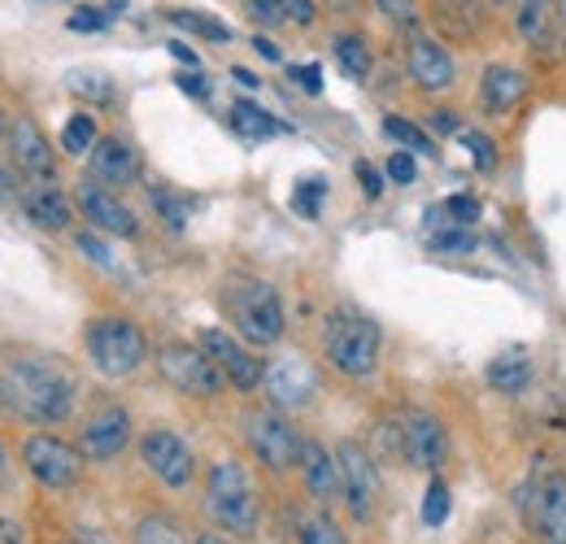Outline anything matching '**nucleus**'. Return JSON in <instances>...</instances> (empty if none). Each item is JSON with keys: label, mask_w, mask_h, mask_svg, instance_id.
<instances>
[{"label": "nucleus", "mask_w": 566, "mask_h": 544, "mask_svg": "<svg viewBox=\"0 0 566 544\" xmlns=\"http://www.w3.org/2000/svg\"><path fill=\"white\" fill-rule=\"evenodd\" d=\"M231 132L240 139H249V144H262V139L280 136L283 123H275L266 109H258L253 101H235L231 105Z\"/></svg>", "instance_id": "nucleus-25"}, {"label": "nucleus", "mask_w": 566, "mask_h": 544, "mask_svg": "<svg viewBox=\"0 0 566 544\" xmlns=\"http://www.w3.org/2000/svg\"><path fill=\"white\" fill-rule=\"evenodd\" d=\"M74 249L83 253V258H92V262H101V266H114V258H109V249L96 240V236H74Z\"/></svg>", "instance_id": "nucleus-43"}, {"label": "nucleus", "mask_w": 566, "mask_h": 544, "mask_svg": "<svg viewBox=\"0 0 566 544\" xmlns=\"http://www.w3.org/2000/svg\"><path fill=\"white\" fill-rule=\"evenodd\" d=\"M532 527L545 544H566V475H545L536 488Z\"/></svg>", "instance_id": "nucleus-20"}, {"label": "nucleus", "mask_w": 566, "mask_h": 544, "mask_svg": "<svg viewBox=\"0 0 566 544\" xmlns=\"http://www.w3.org/2000/svg\"><path fill=\"white\" fill-rule=\"evenodd\" d=\"M388 179H392V184H401V188H406V184H415V179H419L415 153H406V148H401V153H392V157H388Z\"/></svg>", "instance_id": "nucleus-40"}, {"label": "nucleus", "mask_w": 566, "mask_h": 544, "mask_svg": "<svg viewBox=\"0 0 566 544\" xmlns=\"http://www.w3.org/2000/svg\"><path fill=\"white\" fill-rule=\"evenodd\" d=\"M444 209H449V218H453V227H471V222L480 218V201H475V197H467V192H458V197H449V201H444Z\"/></svg>", "instance_id": "nucleus-41"}, {"label": "nucleus", "mask_w": 566, "mask_h": 544, "mask_svg": "<svg viewBox=\"0 0 566 544\" xmlns=\"http://www.w3.org/2000/svg\"><path fill=\"white\" fill-rule=\"evenodd\" d=\"M275 9H280L283 22H292V27H310L318 18V4L314 0H275Z\"/></svg>", "instance_id": "nucleus-39"}, {"label": "nucleus", "mask_w": 566, "mask_h": 544, "mask_svg": "<svg viewBox=\"0 0 566 544\" xmlns=\"http://www.w3.org/2000/svg\"><path fill=\"white\" fill-rule=\"evenodd\" d=\"M166 49H170V57H175V62H184V66H192V70L201 66V57H197V53H192V49H188L184 40H170Z\"/></svg>", "instance_id": "nucleus-48"}, {"label": "nucleus", "mask_w": 566, "mask_h": 544, "mask_svg": "<svg viewBox=\"0 0 566 544\" xmlns=\"http://www.w3.org/2000/svg\"><path fill=\"white\" fill-rule=\"evenodd\" d=\"M0 471H4V444H0Z\"/></svg>", "instance_id": "nucleus-56"}, {"label": "nucleus", "mask_w": 566, "mask_h": 544, "mask_svg": "<svg viewBox=\"0 0 566 544\" xmlns=\"http://www.w3.org/2000/svg\"><path fill=\"white\" fill-rule=\"evenodd\" d=\"M87 357L101 375L109 379H123V375H136L148 357V341L132 318H118V314H105L87 327Z\"/></svg>", "instance_id": "nucleus-5"}, {"label": "nucleus", "mask_w": 566, "mask_h": 544, "mask_svg": "<svg viewBox=\"0 0 566 544\" xmlns=\"http://www.w3.org/2000/svg\"><path fill=\"white\" fill-rule=\"evenodd\" d=\"M336 458H340V483H345V505H349V514H354L357 523H366L370 514H375V496H379V475H375V462H370V453L354 444V440H345L340 449H336Z\"/></svg>", "instance_id": "nucleus-13"}, {"label": "nucleus", "mask_w": 566, "mask_h": 544, "mask_svg": "<svg viewBox=\"0 0 566 544\" xmlns=\"http://www.w3.org/2000/svg\"><path fill=\"white\" fill-rule=\"evenodd\" d=\"M22 209H27V218H31L35 227H44V231H66L74 218L71 197H66L62 188H53L49 179H40L35 188L22 192Z\"/></svg>", "instance_id": "nucleus-21"}, {"label": "nucleus", "mask_w": 566, "mask_h": 544, "mask_svg": "<svg viewBox=\"0 0 566 544\" xmlns=\"http://www.w3.org/2000/svg\"><path fill=\"white\" fill-rule=\"evenodd\" d=\"M170 22H175V27H184L188 35H201V40H210V44H231V27H227V22H218V18H210V13L175 9V13H170Z\"/></svg>", "instance_id": "nucleus-27"}, {"label": "nucleus", "mask_w": 566, "mask_h": 544, "mask_svg": "<svg viewBox=\"0 0 566 544\" xmlns=\"http://www.w3.org/2000/svg\"><path fill=\"white\" fill-rule=\"evenodd\" d=\"M384 132H388V139L406 144V153L436 157V144H431V136H427L419 123H410V118H397V114H388V118H384Z\"/></svg>", "instance_id": "nucleus-28"}, {"label": "nucleus", "mask_w": 566, "mask_h": 544, "mask_svg": "<svg viewBox=\"0 0 566 544\" xmlns=\"http://www.w3.org/2000/svg\"><path fill=\"white\" fill-rule=\"evenodd\" d=\"M554 9H558V22H563V31H566V0H554Z\"/></svg>", "instance_id": "nucleus-55"}, {"label": "nucleus", "mask_w": 566, "mask_h": 544, "mask_svg": "<svg viewBox=\"0 0 566 544\" xmlns=\"http://www.w3.org/2000/svg\"><path fill=\"white\" fill-rule=\"evenodd\" d=\"M323 197H327V179H301L292 188V209L301 218H318L323 213Z\"/></svg>", "instance_id": "nucleus-32"}, {"label": "nucleus", "mask_w": 566, "mask_h": 544, "mask_svg": "<svg viewBox=\"0 0 566 544\" xmlns=\"http://www.w3.org/2000/svg\"><path fill=\"white\" fill-rule=\"evenodd\" d=\"M493 4H505V0H493Z\"/></svg>", "instance_id": "nucleus-58"}, {"label": "nucleus", "mask_w": 566, "mask_h": 544, "mask_svg": "<svg viewBox=\"0 0 566 544\" xmlns=\"http://www.w3.org/2000/svg\"><path fill=\"white\" fill-rule=\"evenodd\" d=\"M197 344L210 353V362L222 370V379L235 388V393H258L262 388V375H266V366L258 362V353H249L244 344L235 341L231 332H222V327H206Z\"/></svg>", "instance_id": "nucleus-10"}, {"label": "nucleus", "mask_w": 566, "mask_h": 544, "mask_svg": "<svg viewBox=\"0 0 566 544\" xmlns=\"http://www.w3.org/2000/svg\"><path fill=\"white\" fill-rule=\"evenodd\" d=\"M318 74H323L318 66H296V70H292V79H296V83H301L310 96H318V92H323V79H318Z\"/></svg>", "instance_id": "nucleus-46"}, {"label": "nucleus", "mask_w": 566, "mask_h": 544, "mask_svg": "<svg viewBox=\"0 0 566 544\" xmlns=\"http://www.w3.org/2000/svg\"><path fill=\"white\" fill-rule=\"evenodd\" d=\"M296 544H349L332 514H296Z\"/></svg>", "instance_id": "nucleus-26"}, {"label": "nucleus", "mask_w": 566, "mask_h": 544, "mask_svg": "<svg viewBox=\"0 0 566 544\" xmlns=\"http://www.w3.org/2000/svg\"><path fill=\"white\" fill-rule=\"evenodd\" d=\"M406 66H410L415 87H423V92H444V87H453V79H458V66H453L449 49H444L440 40L423 35V31H415V35H410Z\"/></svg>", "instance_id": "nucleus-16"}, {"label": "nucleus", "mask_w": 566, "mask_h": 544, "mask_svg": "<svg viewBox=\"0 0 566 544\" xmlns=\"http://www.w3.org/2000/svg\"><path fill=\"white\" fill-rule=\"evenodd\" d=\"M179 87H184L188 96H197V101H206V96H210V83H206L197 70H192V74H179Z\"/></svg>", "instance_id": "nucleus-47"}, {"label": "nucleus", "mask_w": 566, "mask_h": 544, "mask_svg": "<svg viewBox=\"0 0 566 544\" xmlns=\"http://www.w3.org/2000/svg\"><path fill=\"white\" fill-rule=\"evenodd\" d=\"M140 458L153 475L161 479L166 488H188L192 483V449L188 440H179L166 427H153L140 440Z\"/></svg>", "instance_id": "nucleus-12"}, {"label": "nucleus", "mask_w": 566, "mask_h": 544, "mask_svg": "<svg viewBox=\"0 0 566 544\" xmlns=\"http://www.w3.org/2000/svg\"><path fill=\"white\" fill-rule=\"evenodd\" d=\"M136 544H188V536L179 532L175 519L148 514V519H140V527H136Z\"/></svg>", "instance_id": "nucleus-30"}, {"label": "nucleus", "mask_w": 566, "mask_h": 544, "mask_svg": "<svg viewBox=\"0 0 566 544\" xmlns=\"http://www.w3.org/2000/svg\"><path fill=\"white\" fill-rule=\"evenodd\" d=\"M323 353L327 362L349 375V379H366L379 366V327L375 318H366L361 310H332L323 323Z\"/></svg>", "instance_id": "nucleus-4"}, {"label": "nucleus", "mask_w": 566, "mask_h": 544, "mask_svg": "<svg viewBox=\"0 0 566 544\" xmlns=\"http://www.w3.org/2000/svg\"><path fill=\"white\" fill-rule=\"evenodd\" d=\"M431 249L436 253H475V236H471V227H444V231H431Z\"/></svg>", "instance_id": "nucleus-34"}, {"label": "nucleus", "mask_w": 566, "mask_h": 544, "mask_svg": "<svg viewBox=\"0 0 566 544\" xmlns=\"http://www.w3.org/2000/svg\"><path fill=\"white\" fill-rule=\"evenodd\" d=\"M514 27H518L523 44H532L536 53H545L554 44V27H558L554 0H514Z\"/></svg>", "instance_id": "nucleus-22"}, {"label": "nucleus", "mask_w": 566, "mask_h": 544, "mask_svg": "<svg viewBox=\"0 0 566 544\" xmlns=\"http://www.w3.org/2000/svg\"><path fill=\"white\" fill-rule=\"evenodd\" d=\"M206 514H210L213 527H222L227 536H258L262 527V496H258V483L249 479V471L231 458L213 462L210 479H206Z\"/></svg>", "instance_id": "nucleus-2"}, {"label": "nucleus", "mask_w": 566, "mask_h": 544, "mask_svg": "<svg viewBox=\"0 0 566 544\" xmlns=\"http://www.w3.org/2000/svg\"><path fill=\"white\" fill-rule=\"evenodd\" d=\"M253 49H258V53H262L266 62H280V49H275V44H271L266 35H253Z\"/></svg>", "instance_id": "nucleus-49"}, {"label": "nucleus", "mask_w": 566, "mask_h": 544, "mask_svg": "<svg viewBox=\"0 0 566 544\" xmlns=\"http://www.w3.org/2000/svg\"><path fill=\"white\" fill-rule=\"evenodd\" d=\"M71 92L87 96V101H105L114 87H109V79H105L101 70H74V74H71Z\"/></svg>", "instance_id": "nucleus-37"}, {"label": "nucleus", "mask_w": 566, "mask_h": 544, "mask_svg": "<svg viewBox=\"0 0 566 544\" xmlns=\"http://www.w3.org/2000/svg\"><path fill=\"white\" fill-rule=\"evenodd\" d=\"M87 179H96L101 188H127L140 179V153L123 136H105L92 144L87 153Z\"/></svg>", "instance_id": "nucleus-14"}, {"label": "nucleus", "mask_w": 566, "mask_h": 544, "mask_svg": "<svg viewBox=\"0 0 566 544\" xmlns=\"http://www.w3.org/2000/svg\"><path fill=\"white\" fill-rule=\"evenodd\" d=\"M431 127H436V132H458V118H453V114H436Z\"/></svg>", "instance_id": "nucleus-51"}, {"label": "nucleus", "mask_w": 566, "mask_h": 544, "mask_svg": "<svg viewBox=\"0 0 566 544\" xmlns=\"http://www.w3.org/2000/svg\"><path fill=\"white\" fill-rule=\"evenodd\" d=\"M527 96V74L514 66H489L480 83V101L489 114H510L518 101Z\"/></svg>", "instance_id": "nucleus-23"}, {"label": "nucleus", "mask_w": 566, "mask_h": 544, "mask_svg": "<svg viewBox=\"0 0 566 544\" xmlns=\"http://www.w3.org/2000/svg\"><path fill=\"white\" fill-rule=\"evenodd\" d=\"M22 462L44 488H74L83 479V449H71L49 431H35L22 440Z\"/></svg>", "instance_id": "nucleus-8"}, {"label": "nucleus", "mask_w": 566, "mask_h": 544, "mask_svg": "<svg viewBox=\"0 0 566 544\" xmlns=\"http://www.w3.org/2000/svg\"><path fill=\"white\" fill-rule=\"evenodd\" d=\"M244 436H249L253 458H258L262 467H271V471H287V467L301 462V444H305V440H301L296 427L283 418V409H253L249 422H244Z\"/></svg>", "instance_id": "nucleus-7"}, {"label": "nucleus", "mask_w": 566, "mask_h": 544, "mask_svg": "<svg viewBox=\"0 0 566 544\" xmlns=\"http://www.w3.org/2000/svg\"><path fill=\"white\" fill-rule=\"evenodd\" d=\"M78 544H114L101 527H78Z\"/></svg>", "instance_id": "nucleus-50"}, {"label": "nucleus", "mask_w": 566, "mask_h": 544, "mask_svg": "<svg viewBox=\"0 0 566 544\" xmlns=\"http://www.w3.org/2000/svg\"><path fill=\"white\" fill-rule=\"evenodd\" d=\"M336 62L349 79H366L370 74V44L361 35H340L336 40Z\"/></svg>", "instance_id": "nucleus-29"}, {"label": "nucleus", "mask_w": 566, "mask_h": 544, "mask_svg": "<svg viewBox=\"0 0 566 544\" xmlns=\"http://www.w3.org/2000/svg\"><path fill=\"white\" fill-rule=\"evenodd\" d=\"M357 184H361V192H366L370 201L384 192V179H379V170H375L370 161H357Z\"/></svg>", "instance_id": "nucleus-44"}, {"label": "nucleus", "mask_w": 566, "mask_h": 544, "mask_svg": "<svg viewBox=\"0 0 566 544\" xmlns=\"http://www.w3.org/2000/svg\"><path fill=\"white\" fill-rule=\"evenodd\" d=\"M222 310L231 314L235 332L253 348H271L283 336L280 292L266 279H231L222 287Z\"/></svg>", "instance_id": "nucleus-3"}, {"label": "nucleus", "mask_w": 566, "mask_h": 544, "mask_svg": "<svg viewBox=\"0 0 566 544\" xmlns=\"http://www.w3.org/2000/svg\"><path fill=\"white\" fill-rule=\"evenodd\" d=\"M489 388L496 393H505V397H518V393H527L532 388V362H527V353H501L493 366H489Z\"/></svg>", "instance_id": "nucleus-24"}, {"label": "nucleus", "mask_w": 566, "mask_h": 544, "mask_svg": "<svg viewBox=\"0 0 566 544\" xmlns=\"http://www.w3.org/2000/svg\"><path fill=\"white\" fill-rule=\"evenodd\" d=\"M148 201H153L157 209H161V213H166V222H170V227H184V218H188V205L179 201V197H170V192H161V188H157V192H148Z\"/></svg>", "instance_id": "nucleus-42"}, {"label": "nucleus", "mask_w": 566, "mask_h": 544, "mask_svg": "<svg viewBox=\"0 0 566 544\" xmlns=\"http://www.w3.org/2000/svg\"><path fill=\"white\" fill-rule=\"evenodd\" d=\"M0 406L27 422H66L74 409L71 370L44 353H18L0 366Z\"/></svg>", "instance_id": "nucleus-1"}, {"label": "nucleus", "mask_w": 566, "mask_h": 544, "mask_svg": "<svg viewBox=\"0 0 566 544\" xmlns=\"http://www.w3.org/2000/svg\"><path fill=\"white\" fill-rule=\"evenodd\" d=\"M157 370L175 393H188V397H218L222 393V370L213 366L201 344H166L157 353Z\"/></svg>", "instance_id": "nucleus-6"}, {"label": "nucleus", "mask_w": 566, "mask_h": 544, "mask_svg": "<svg viewBox=\"0 0 566 544\" xmlns=\"http://www.w3.org/2000/svg\"><path fill=\"white\" fill-rule=\"evenodd\" d=\"M379 4V13L392 22V27H401V31H419V4L415 0H375Z\"/></svg>", "instance_id": "nucleus-35"}, {"label": "nucleus", "mask_w": 566, "mask_h": 544, "mask_svg": "<svg viewBox=\"0 0 566 544\" xmlns=\"http://www.w3.org/2000/svg\"><path fill=\"white\" fill-rule=\"evenodd\" d=\"M440 18L458 31H475L480 27V0H440Z\"/></svg>", "instance_id": "nucleus-33"}, {"label": "nucleus", "mask_w": 566, "mask_h": 544, "mask_svg": "<svg viewBox=\"0 0 566 544\" xmlns=\"http://www.w3.org/2000/svg\"><path fill=\"white\" fill-rule=\"evenodd\" d=\"M132 440V414L123 406H109V409H96L87 422H83V436H78V449L83 458L92 462H109L127 449Z\"/></svg>", "instance_id": "nucleus-15"}, {"label": "nucleus", "mask_w": 566, "mask_h": 544, "mask_svg": "<svg viewBox=\"0 0 566 544\" xmlns=\"http://www.w3.org/2000/svg\"><path fill=\"white\" fill-rule=\"evenodd\" d=\"M462 144H467V153H471V161H475L480 170H493V166H496V148H493V139L484 136V132H467V136H462Z\"/></svg>", "instance_id": "nucleus-38"}, {"label": "nucleus", "mask_w": 566, "mask_h": 544, "mask_svg": "<svg viewBox=\"0 0 566 544\" xmlns=\"http://www.w3.org/2000/svg\"><path fill=\"white\" fill-rule=\"evenodd\" d=\"M13 192H18V184H13V175H9V170H0V201H9Z\"/></svg>", "instance_id": "nucleus-52"}, {"label": "nucleus", "mask_w": 566, "mask_h": 544, "mask_svg": "<svg viewBox=\"0 0 566 544\" xmlns=\"http://www.w3.org/2000/svg\"><path fill=\"white\" fill-rule=\"evenodd\" d=\"M301 479H305V492L318 501V505H327V501H336V496H345V483H340V458L327 449V444H318V440H305L301 444Z\"/></svg>", "instance_id": "nucleus-19"}, {"label": "nucleus", "mask_w": 566, "mask_h": 544, "mask_svg": "<svg viewBox=\"0 0 566 544\" xmlns=\"http://www.w3.org/2000/svg\"><path fill=\"white\" fill-rule=\"evenodd\" d=\"M105 22H109L105 13H92V9H78V13H71V22H66V27H71V31H101Z\"/></svg>", "instance_id": "nucleus-45"}, {"label": "nucleus", "mask_w": 566, "mask_h": 544, "mask_svg": "<svg viewBox=\"0 0 566 544\" xmlns=\"http://www.w3.org/2000/svg\"><path fill=\"white\" fill-rule=\"evenodd\" d=\"M401 453H406V462L415 471H427V475L449 462V436H444V427H440L436 414L410 409L401 418Z\"/></svg>", "instance_id": "nucleus-11"}, {"label": "nucleus", "mask_w": 566, "mask_h": 544, "mask_svg": "<svg viewBox=\"0 0 566 544\" xmlns=\"http://www.w3.org/2000/svg\"><path fill=\"white\" fill-rule=\"evenodd\" d=\"M231 74H235V83H244V87H258V74H253V70L235 66V70H231Z\"/></svg>", "instance_id": "nucleus-53"}, {"label": "nucleus", "mask_w": 566, "mask_h": 544, "mask_svg": "<svg viewBox=\"0 0 566 544\" xmlns=\"http://www.w3.org/2000/svg\"><path fill=\"white\" fill-rule=\"evenodd\" d=\"M197 544H231V541H222V536H213V532H206V536H197Z\"/></svg>", "instance_id": "nucleus-54"}, {"label": "nucleus", "mask_w": 566, "mask_h": 544, "mask_svg": "<svg viewBox=\"0 0 566 544\" xmlns=\"http://www.w3.org/2000/svg\"><path fill=\"white\" fill-rule=\"evenodd\" d=\"M9 153H13V166L31 179H53V148H49V136L40 132L35 118H13L9 127Z\"/></svg>", "instance_id": "nucleus-18"}, {"label": "nucleus", "mask_w": 566, "mask_h": 544, "mask_svg": "<svg viewBox=\"0 0 566 544\" xmlns=\"http://www.w3.org/2000/svg\"><path fill=\"white\" fill-rule=\"evenodd\" d=\"M74 201L83 209V218L96 227V231H109V236H136V213L118 201L109 188H101L96 179H83Z\"/></svg>", "instance_id": "nucleus-17"}, {"label": "nucleus", "mask_w": 566, "mask_h": 544, "mask_svg": "<svg viewBox=\"0 0 566 544\" xmlns=\"http://www.w3.org/2000/svg\"><path fill=\"white\" fill-rule=\"evenodd\" d=\"M449 519V488H444V479H431V488H427L423 496V523L427 527H440Z\"/></svg>", "instance_id": "nucleus-36"}, {"label": "nucleus", "mask_w": 566, "mask_h": 544, "mask_svg": "<svg viewBox=\"0 0 566 544\" xmlns=\"http://www.w3.org/2000/svg\"><path fill=\"white\" fill-rule=\"evenodd\" d=\"M92 144H96V123H92V114H74L71 123L62 127V148H66L71 157H83V153H92Z\"/></svg>", "instance_id": "nucleus-31"}, {"label": "nucleus", "mask_w": 566, "mask_h": 544, "mask_svg": "<svg viewBox=\"0 0 566 544\" xmlns=\"http://www.w3.org/2000/svg\"><path fill=\"white\" fill-rule=\"evenodd\" d=\"M262 388L271 397L275 409H305L318 397V370L310 366V357L301 353H280L266 375H262Z\"/></svg>", "instance_id": "nucleus-9"}, {"label": "nucleus", "mask_w": 566, "mask_h": 544, "mask_svg": "<svg viewBox=\"0 0 566 544\" xmlns=\"http://www.w3.org/2000/svg\"><path fill=\"white\" fill-rule=\"evenodd\" d=\"M0 136H4V118H0Z\"/></svg>", "instance_id": "nucleus-57"}]
</instances>
